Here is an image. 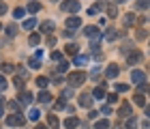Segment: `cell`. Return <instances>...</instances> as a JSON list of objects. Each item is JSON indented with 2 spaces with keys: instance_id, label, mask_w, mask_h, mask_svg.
Returning <instances> with one entry per match:
<instances>
[{
  "instance_id": "1",
  "label": "cell",
  "mask_w": 150,
  "mask_h": 129,
  "mask_svg": "<svg viewBox=\"0 0 150 129\" xmlns=\"http://www.w3.org/2000/svg\"><path fill=\"white\" fill-rule=\"evenodd\" d=\"M60 11L62 13H77L79 11V2L77 0H64V2L60 4Z\"/></svg>"
},
{
  "instance_id": "2",
  "label": "cell",
  "mask_w": 150,
  "mask_h": 129,
  "mask_svg": "<svg viewBox=\"0 0 150 129\" xmlns=\"http://www.w3.org/2000/svg\"><path fill=\"white\" fill-rule=\"evenodd\" d=\"M67 80H69L71 86H81V84L86 82V73H84V71H75V73H71Z\"/></svg>"
},
{
  "instance_id": "3",
  "label": "cell",
  "mask_w": 150,
  "mask_h": 129,
  "mask_svg": "<svg viewBox=\"0 0 150 129\" xmlns=\"http://www.w3.org/2000/svg\"><path fill=\"white\" fill-rule=\"evenodd\" d=\"M26 123V118L22 114H11V116H6V125L9 127H22Z\"/></svg>"
},
{
  "instance_id": "4",
  "label": "cell",
  "mask_w": 150,
  "mask_h": 129,
  "mask_svg": "<svg viewBox=\"0 0 150 129\" xmlns=\"http://www.w3.org/2000/svg\"><path fill=\"white\" fill-rule=\"evenodd\" d=\"M84 35H86L88 39H92V41H99V39H101V30L97 28V26H86Z\"/></svg>"
},
{
  "instance_id": "5",
  "label": "cell",
  "mask_w": 150,
  "mask_h": 129,
  "mask_svg": "<svg viewBox=\"0 0 150 129\" xmlns=\"http://www.w3.org/2000/svg\"><path fill=\"white\" fill-rule=\"evenodd\" d=\"M131 80H133V84H142V82L146 80V73L139 71V69H133V71H131Z\"/></svg>"
},
{
  "instance_id": "6",
  "label": "cell",
  "mask_w": 150,
  "mask_h": 129,
  "mask_svg": "<svg viewBox=\"0 0 150 129\" xmlns=\"http://www.w3.org/2000/svg\"><path fill=\"white\" fill-rule=\"evenodd\" d=\"M142 58H144V56H142V52H139V50H133V52H131V54H129V56H127L129 65H137V63H139Z\"/></svg>"
},
{
  "instance_id": "7",
  "label": "cell",
  "mask_w": 150,
  "mask_h": 129,
  "mask_svg": "<svg viewBox=\"0 0 150 129\" xmlns=\"http://www.w3.org/2000/svg\"><path fill=\"white\" fill-rule=\"evenodd\" d=\"M19 101H22V105H30L32 103V93L28 91V93H19Z\"/></svg>"
},
{
  "instance_id": "8",
  "label": "cell",
  "mask_w": 150,
  "mask_h": 129,
  "mask_svg": "<svg viewBox=\"0 0 150 129\" xmlns=\"http://www.w3.org/2000/svg\"><path fill=\"white\" fill-rule=\"evenodd\" d=\"M79 105L81 108H92V95H81L79 97Z\"/></svg>"
},
{
  "instance_id": "9",
  "label": "cell",
  "mask_w": 150,
  "mask_h": 129,
  "mask_svg": "<svg viewBox=\"0 0 150 129\" xmlns=\"http://www.w3.org/2000/svg\"><path fill=\"white\" fill-rule=\"evenodd\" d=\"M41 56H43V52H37V56L28 60V65L32 67V69H39V67H41Z\"/></svg>"
},
{
  "instance_id": "10",
  "label": "cell",
  "mask_w": 150,
  "mask_h": 129,
  "mask_svg": "<svg viewBox=\"0 0 150 129\" xmlns=\"http://www.w3.org/2000/svg\"><path fill=\"white\" fill-rule=\"evenodd\" d=\"M77 125H79V118H77V116H69V118L64 120V127H67V129H75Z\"/></svg>"
},
{
  "instance_id": "11",
  "label": "cell",
  "mask_w": 150,
  "mask_h": 129,
  "mask_svg": "<svg viewBox=\"0 0 150 129\" xmlns=\"http://www.w3.org/2000/svg\"><path fill=\"white\" fill-rule=\"evenodd\" d=\"M92 97H94V99H103V97H105V82L101 84L99 88H94V91H92Z\"/></svg>"
},
{
  "instance_id": "12",
  "label": "cell",
  "mask_w": 150,
  "mask_h": 129,
  "mask_svg": "<svg viewBox=\"0 0 150 129\" xmlns=\"http://www.w3.org/2000/svg\"><path fill=\"white\" fill-rule=\"evenodd\" d=\"M79 26H81V19L79 17H69V19H67V28H79Z\"/></svg>"
},
{
  "instance_id": "13",
  "label": "cell",
  "mask_w": 150,
  "mask_h": 129,
  "mask_svg": "<svg viewBox=\"0 0 150 129\" xmlns=\"http://www.w3.org/2000/svg\"><path fill=\"white\" fill-rule=\"evenodd\" d=\"M39 101H41V103H43V105L52 103V95L47 93V91H41V93H39Z\"/></svg>"
},
{
  "instance_id": "14",
  "label": "cell",
  "mask_w": 150,
  "mask_h": 129,
  "mask_svg": "<svg viewBox=\"0 0 150 129\" xmlns=\"http://www.w3.org/2000/svg\"><path fill=\"white\" fill-rule=\"evenodd\" d=\"M52 30H54V22H50V19H47V22L41 24V32H43V35H50Z\"/></svg>"
},
{
  "instance_id": "15",
  "label": "cell",
  "mask_w": 150,
  "mask_h": 129,
  "mask_svg": "<svg viewBox=\"0 0 150 129\" xmlns=\"http://www.w3.org/2000/svg\"><path fill=\"white\" fill-rule=\"evenodd\" d=\"M88 63V56H86V54H77V56H75V65H77V67H84Z\"/></svg>"
},
{
  "instance_id": "16",
  "label": "cell",
  "mask_w": 150,
  "mask_h": 129,
  "mask_svg": "<svg viewBox=\"0 0 150 129\" xmlns=\"http://www.w3.org/2000/svg\"><path fill=\"white\" fill-rule=\"evenodd\" d=\"M118 73H120V69H118V67H116V65L107 67V78H110V80H114L116 76H118Z\"/></svg>"
},
{
  "instance_id": "17",
  "label": "cell",
  "mask_w": 150,
  "mask_h": 129,
  "mask_svg": "<svg viewBox=\"0 0 150 129\" xmlns=\"http://www.w3.org/2000/svg\"><path fill=\"white\" fill-rule=\"evenodd\" d=\"M4 32H6L9 37H15V35H17V26H15V24H9V26L4 28Z\"/></svg>"
},
{
  "instance_id": "18",
  "label": "cell",
  "mask_w": 150,
  "mask_h": 129,
  "mask_svg": "<svg viewBox=\"0 0 150 129\" xmlns=\"http://www.w3.org/2000/svg\"><path fill=\"white\" fill-rule=\"evenodd\" d=\"M35 26H37V19L28 17V19H26V22H24V30H32V28H35Z\"/></svg>"
},
{
  "instance_id": "19",
  "label": "cell",
  "mask_w": 150,
  "mask_h": 129,
  "mask_svg": "<svg viewBox=\"0 0 150 129\" xmlns=\"http://www.w3.org/2000/svg\"><path fill=\"white\" fill-rule=\"evenodd\" d=\"M0 71H2V73H13V71H15V65L4 63V65H0Z\"/></svg>"
},
{
  "instance_id": "20",
  "label": "cell",
  "mask_w": 150,
  "mask_h": 129,
  "mask_svg": "<svg viewBox=\"0 0 150 129\" xmlns=\"http://www.w3.org/2000/svg\"><path fill=\"white\" fill-rule=\"evenodd\" d=\"M131 114V103H122L120 108V116H129Z\"/></svg>"
},
{
  "instance_id": "21",
  "label": "cell",
  "mask_w": 150,
  "mask_h": 129,
  "mask_svg": "<svg viewBox=\"0 0 150 129\" xmlns=\"http://www.w3.org/2000/svg\"><path fill=\"white\" fill-rule=\"evenodd\" d=\"M56 69L60 71V73H64L67 69H69V63H67V60L62 58V60H58V67H56Z\"/></svg>"
},
{
  "instance_id": "22",
  "label": "cell",
  "mask_w": 150,
  "mask_h": 129,
  "mask_svg": "<svg viewBox=\"0 0 150 129\" xmlns=\"http://www.w3.org/2000/svg\"><path fill=\"white\" fill-rule=\"evenodd\" d=\"M94 129H110V120H97Z\"/></svg>"
},
{
  "instance_id": "23",
  "label": "cell",
  "mask_w": 150,
  "mask_h": 129,
  "mask_svg": "<svg viewBox=\"0 0 150 129\" xmlns=\"http://www.w3.org/2000/svg\"><path fill=\"white\" fill-rule=\"evenodd\" d=\"M127 129H137V120H135L133 114H131V118H127Z\"/></svg>"
},
{
  "instance_id": "24",
  "label": "cell",
  "mask_w": 150,
  "mask_h": 129,
  "mask_svg": "<svg viewBox=\"0 0 150 129\" xmlns=\"http://www.w3.org/2000/svg\"><path fill=\"white\" fill-rule=\"evenodd\" d=\"M41 9V2H30L28 4V13H37Z\"/></svg>"
},
{
  "instance_id": "25",
  "label": "cell",
  "mask_w": 150,
  "mask_h": 129,
  "mask_svg": "<svg viewBox=\"0 0 150 129\" xmlns=\"http://www.w3.org/2000/svg\"><path fill=\"white\" fill-rule=\"evenodd\" d=\"M39 41H41L39 35H30V37H28V43H30V45H39Z\"/></svg>"
},
{
  "instance_id": "26",
  "label": "cell",
  "mask_w": 150,
  "mask_h": 129,
  "mask_svg": "<svg viewBox=\"0 0 150 129\" xmlns=\"http://www.w3.org/2000/svg\"><path fill=\"white\" fill-rule=\"evenodd\" d=\"M116 37H118V32H116V30H107V32H105V39H107V41H114Z\"/></svg>"
},
{
  "instance_id": "27",
  "label": "cell",
  "mask_w": 150,
  "mask_h": 129,
  "mask_svg": "<svg viewBox=\"0 0 150 129\" xmlns=\"http://www.w3.org/2000/svg\"><path fill=\"white\" fill-rule=\"evenodd\" d=\"M13 15H15L17 19H19V17H24V15H26V9H22V6H17V9L13 11Z\"/></svg>"
},
{
  "instance_id": "28",
  "label": "cell",
  "mask_w": 150,
  "mask_h": 129,
  "mask_svg": "<svg viewBox=\"0 0 150 129\" xmlns=\"http://www.w3.org/2000/svg\"><path fill=\"white\" fill-rule=\"evenodd\" d=\"M37 84H39L41 88H45L47 84H50V80H47V78H43V76H41V78H37Z\"/></svg>"
},
{
  "instance_id": "29",
  "label": "cell",
  "mask_w": 150,
  "mask_h": 129,
  "mask_svg": "<svg viewBox=\"0 0 150 129\" xmlns=\"http://www.w3.org/2000/svg\"><path fill=\"white\" fill-rule=\"evenodd\" d=\"M47 123H50V125H52L54 129H58V125H60V123H58V118H56V116H54V114H52V116H50V118H47Z\"/></svg>"
},
{
  "instance_id": "30",
  "label": "cell",
  "mask_w": 150,
  "mask_h": 129,
  "mask_svg": "<svg viewBox=\"0 0 150 129\" xmlns=\"http://www.w3.org/2000/svg\"><path fill=\"white\" fill-rule=\"evenodd\" d=\"M135 103H137V105H146V99H144V95H135Z\"/></svg>"
},
{
  "instance_id": "31",
  "label": "cell",
  "mask_w": 150,
  "mask_h": 129,
  "mask_svg": "<svg viewBox=\"0 0 150 129\" xmlns=\"http://www.w3.org/2000/svg\"><path fill=\"white\" fill-rule=\"evenodd\" d=\"M30 120H39L41 118V114H39V110H30V116H28Z\"/></svg>"
},
{
  "instance_id": "32",
  "label": "cell",
  "mask_w": 150,
  "mask_h": 129,
  "mask_svg": "<svg viewBox=\"0 0 150 129\" xmlns=\"http://www.w3.org/2000/svg\"><path fill=\"white\" fill-rule=\"evenodd\" d=\"M69 97H73V91H71V88H64V91H62V97H60V99H69Z\"/></svg>"
},
{
  "instance_id": "33",
  "label": "cell",
  "mask_w": 150,
  "mask_h": 129,
  "mask_svg": "<svg viewBox=\"0 0 150 129\" xmlns=\"http://www.w3.org/2000/svg\"><path fill=\"white\" fill-rule=\"evenodd\" d=\"M67 54H77V45H67Z\"/></svg>"
},
{
  "instance_id": "34",
  "label": "cell",
  "mask_w": 150,
  "mask_h": 129,
  "mask_svg": "<svg viewBox=\"0 0 150 129\" xmlns=\"http://www.w3.org/2000/svg\"><path fill=\"white\" fill-rule=\"evenodd\" d=\"M137 6H139V9H146V6H150V0H139Z\"/></svg>"
},
{
  "instance_id": "35",
  "label": "cell",
  "mask_w": 150,
  "mask_h": 129,
  "mask_svg": "<svg viewBox=\"0 0 150 129\" xmlns=\"http://www.w3.org/2000/svg\"><path fill=\"white\" fill-rule=\"evenodd\" d=\"M116 13H118V11H116V6L112 4L110 9H107V15H110V17H116Z\"/></svg>"
},
{
  "instance_id": "36",
  "label": "cell",
  "mask_w": 150,
  "mask_h": 129,
  "mask_svg": "<svg viewBox=\"0 0 150 129\" xmlns=\"http://www.w3.org/2000/svg\"><path fill=\"white\" fill-rule=\"evenodd\" d=\"M99 73H101V67L97 65V67H94V69H92V73H90V76H92L94 80H97V76H99Z\"/></svg>"
},
{
  "instance_id": "37",
  "label": "cell",
  "mask_w": 150,
  "mask_h": 129,
  "mask_svg": "<svg viewBox=\"0 0 150 129\" xmlns=\"http://www.w3.org/2000/svg\"><path fill=\"white\" fill-rule=\"evenodd\" d=\"M9 110H19V103L17 101H9Z\"/></svg>"
},
{
  "instance_id": "38",
  "label": "cell",
  "mask_w": 150,
  "mask_h": 129,
  "mask_svg": "<svg viewBox=\"0 0 150 129\" xmlns=\"http://www.w3.org/2000/svg\"><path fill=\"white\" fill-rule=\"evenodd\" d=\"M127 88H129L127 84H116V91H118V93H125Z\"/></svg>"
},
{
  "instance_id": "39",
  "label": "cell",
  "mask_w": 150,
  "mask_h": 129,
  "mask_svg": "<svg viewBox=\"0 0 150 129\" xmlns=\"http://www.w3.org/2000/svg\"><path fill=\"white\" fill-rule=\"evenodd\" d=\"M13 84H15L17 88H24V80L22 78H15V82H13Z\"/></svg>"
},
{
  "instance_id": "40",
  "label": "cell",
  "mask_w": 150,
  "mask_h": 129,
  "mask_svg": "<svg viewBox=\"0 0 150 129\" xmlns=\"http://www.w3.org/2000/svg\"><path fill=\"white\" fill-rule=\"evenodd\" d=\"M6 88V80H4V76H0V91H4Z\"/></svg>"
},
{
  "instance_id": "41",
  "label": "cell",
  "mask_w": 150,
  "mask_h": 129,
  "mask_svg": "<svg viewBox=\"0 0 150 129\" xmlns=\"http://www.w3.org/2000/svg\"><path fill=\"white\" fill-rule=\"evenodd\" d=\"M135 22V15H127L125 17V24H133Z\"/></svg>"
},
{
  "instance_id": "42",
  "label": "cell",
  "mask_w": 150,
  "mask_h": 129,
  "mask_svg": "<svg viewBox=\"0 0 150 129\" xmlns=\"http://www.w3.org/2000/svg\"><path fill=\"white\" fill-rule=\"evenodd\" d=\"M52 58H54V60H62V54H60V52H54Z\"/></svg>"
},
{
  "instance_id": "43",
  "label": "cell",
  "mask_w": 150,
  "mask_h": 129,
  "mask_svg": "<svg viewBox=\"0 0 150 129\" xmlns=\"http://www.w3.org/2000/svg\"><path fill=\"white\" fill-rule=\"evenodd\" d=\"M107 101H110V103H116V101H118V97H116V95H107Z\"/></svg>"
},
{
  "instance_id": "44",
  "label": "cell",
  "mask_w": 150,
  "mask_h": 129,
  "mask_svg": "<svg viewBox=\"0 0 150 129\" xmlns=\"http://www.w3.org/2000/svg\"><path fill=\"white\" fill-rule=\"evenodd\" d=\"M4 13H6V4L0 2V15H4Z\"/></svg>"
},
{
  "instance_id": "45",
  "label": "cell",
  "mask_w": 150,
  "mask_h": 129,
  "mask_svg": "<svg viewBox=\"0 0 150 129\" xmlns=\"http://www.w3.org/2000/svg\"><path fill=\"white\" fill-rule=\"evenodd\" d=\"M137 86H139V93H144V91H148V86H146L144 82H142V84H137Z\"/></svg>"
},
{
  "instance_id": "46",
  "label": "cell",
  "mask_w": 150,
  "mask_h": 129,
  "mask_svg": "<svg viewBox=\"0 0 150 129\" xmlns=\"http://www.w3.org/2000/svg\"><path fill=\"white\" fill-rule=\"evenodd\" d=\"M103 114H112V108L110 105H103Z\"/></svg>"
},
{
  "instance_id": "47",
  "label": "cell",
  "mask_w": 150,
  "mask_h": 129,
  "mask_svg": "<svg viewBox=\"0 0 150 129\" xmlns=\"http://www.w3.org/2000/svg\"><path fill=\"white\" fill-rule=\"evenodd\" d=\"M146 108V116H150V105H144Z\"/></svg>"
},
{
  "instance_id": "48",
  "label": "cell",
  "mask_w": 150,
  "mask_h": 129,
  "mask_svg": "<svg viewBox=\"0 0 150 129\" xmlns=\"http://www.w3.org/2000/svg\"><path fill=\"white\" fill-rule=\"evenodd\" d=\"M2 114H4V110H2V103H0V118H2Z\"/></svg>"
},
{
  "instance_id": "49",
  "label": "cell",
  "mask_w": 150,
  "mask_h": 129,
  "mask_svg": "<svg viewBox=\"0 0 150 129\" xmlns=\"http://www.w3.org/2000/svg\"><path fill=\"white\" fill-rule=\"evenodd\" d=\"M35 129H47V127H45V125H37Z\"/></svg>"
},
{
  "instance_id": "50",
  "label": "cell",
  "mask_w": 150,
  "mask_h": 129,
  "mask_svg": "<svg viewBox=\"0 0 150 129\" xmlns=\"http://www.w3.org/2000/svg\"><path fill=\"white\" fill-rule=\"evenodd\" d=\"M116 2H125V0H116Z\"/></svg>"
},
{
  "instance_id": "51",
  "label": "cell",
  "mask_w": 150,
  "mask_h": 129,
  "mask_svg": "<svg viewBox=\"0 0 150 129\" xmlns=\"http://www.w3.org/2000/svg\"><path fill=\"white\" fill-rule=\"evenodd\" d=\"M52 2H58V0H52Z\"/></svg>"
},
{
  "instance_id": "52",
  "label": "cell",
  "mask_w": 150,
  "mask_h": 129,
  "mask_svg": "<svg viewBox=\"0 0 150 129\" xmlns=\"http://www.w3.org/2000/svg\"><path fill=\"white\" fill-rule=\"evenodd\" d=\"M0 28H2V26H0Z\"/></svg>"
},
{
  "instance_id": "53",
  "label": "cell",
  "mask_w": 150,
  "mask_h": 129,
  "mask_svg": "<svg viewBox=\"0 0 150 129\" xmlns=\"http://www.w3.org/2000/svg\"><path fill=\"white\" fill-rule=\"evenodd\" d=\"M148 93H150V91H148Z\"/></svg>"
}]
</instances>
